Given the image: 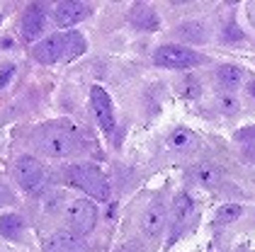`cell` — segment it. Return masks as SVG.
<instances>
[{
  "mask_svg": "<svg viewBox=\"0 0 255 252\" xmlns=\"http://www.w3.org/2000/svg\"><path fill=\"white\" fill-rule=\"evenodd\" d=\"M10 201H12V192L0 182V206H5V204H10Z\"/></svg>",
  "mask_w": 255,
  "mask_h": 252,
  "instance_id": "d4e9b609",
  "label": "cell"
},
{
  "mask_svg": "<svg viewBox=\"0 0 255 252\" xmlns=\"http://www.w3.org/2000/svg\"><path fill=\"white\" fill-rule=\"evenodd\" d=\"M32 141H34L37 151L49 158H68V155L78 153L80 148L78 129L68 121L44 124L32 134Z\"/></svg>",
  "mask_w": 255,
  "mask_h": 252,
  "instance_id": "6da1fadb",
  "label": "cell"
},
{
  "mask_svg": "<svg viewBox=\"0 0 255 252\" xmlns=\"http://www.w3.org/2000/svg\"><path fill=\"white\" fill-rule=\"evenodd\" d=\"M190 216H192V199L185 192L177 194L175 201H173V231L175 233L182 231V228L187 226Z\"/></svg>",
  "mask_w": 255,
  "mask_h": 252,
  "instance_id": "7c38bea8",
  "label": "cell"
},
{
  "mask_svg": "<svg viewBox=\"0 0 255 252\" xmlns=\"http://www.w3.org/2000/svg\"><path fill=\"white\" fill-rule=\"evenodd\" d=\"M66 177H68V182L73 187L83 189L88 196H93L95 201H107L110 182H107V177L100 172L95 165H85V163L83 165H71L66 170Z\"/></svg>",
  "mask_w": 255,
  "mask_h": 252,
  "instance_id": "7a4b0ae2",
  "label": "cell"
},
{
  "mask_svg": "<svg viewBox=\"0 0 255 252\" xmlns=\"http://www.w3.org/2000/svg\"><path fill=\"white\" fill-rule=\"evenodd\" d=\"M12 76H15V66H5L2 73H0V87H5V85L12 80Z\"/></svg>",
  "mask_w": 255,
  "mask_h": 252,
  "instance_id": "603a6c76",
  "label": "cell"
},
{
  "mask_svg": "<svg viewBox=\"0 0 255 252\" xmlns=\"http://www.w3.org/2000/svg\"><path fill=\"white\" fill-rule=\"evenodd\" d=\"M165 218H168V213H165V206L160 204V201H153L146 211H143V218H141V226H143V233L148 235V238H153L158 233L165 228Z\"/></svg>",
  "mask_w": 255,
  "mask_h": 252,
  "instance_id": "8fae6325",
  "label": "cell"
},
{
  "mask_svg": "<svg viewBox=\"0 0 255 252\" xmlns=\"http://www.w3.org/2000/svg\"><path fill=\"white\" fill-rule=\"evenodd\" d=\"M192 177H195L197 184L209 187V189L221 182V172H219V168L212 165V163H202V165H197L195 170H192Z\"/></svg>",
  "mask_w": 255,
  "mask_h": 252,
  "instance_id": "9a60e30c",
  "label": "cell"
},
{
  "mask_svg": "<svg viewBox=\"0 0 255 252\" xmlns=\"http://www.w3.org/2000/svg\"><path fill=\"white\" fill-rule=\"evenodd\" d=\"M243 39V32L236 27L234 22H229V27L224 29V41H241Z\"/></svg>",
  "mask_w": 255,
  "mask_h": 252,
  "instance_id": "7402d4cb",
  "label": "cell"
},
{
  "mask_svg": "<svg viewBox=\"0 0 255 252\" xmlns=\"http://www.w3.org/2000/svg\"><path fill=\"white\" fill-rule=\"evenodd\" d=\"M236 141H238V143H248V146H253L255 143V126H246V129L236 131Z\"/></svg>",
  "mask_w": 255,
  "mask_h": 252,
  "instance_id": "44dd1931",
  "label": "cell"
},
{
  "mask_svg": "<svg viewBox=\"0 0 255 252\" xmlns=\"http://www.w3.org/2000/svg\"><path fill=\"white\" fill-rule=\"evenodd\" d=\"M253 158H255V153H253Z\"/></svg>",
  "mask_w": 255,
  "mask_h": 252,
  "instance_id": "83f0119b",
  "label": "cell"
},
{
  "mask_svg": "<svg viewBox=\"0 0 255 252\" xmlns=\"http://www.w3.org/2000/svg\"><path fill=\"white\" fill-rule=\"evenodd\" d=\"M66 37V44H63V58L66 61H73V58H78L83 51H85V37L76 32V29H71L68 34H63Z\"/></svg>",
  "mask_w": 255,
  "mask_h": 252,
  "instance_id": "e0dca14e",
  "label": "cell"
},
{
  "mask_svg": "<svg viewBox=\"0 0 255 252\" xmlns=\"http://www.w3.org/2000/svg\"><path fill=\"white\" fill-rule=\"evenodd\" d=\"M216 80H219V85H221L224 90H236V87L241 85V80H243V73H241L238 66L226 63V66H221V68L216 71Z\"/></svg>",
  "mask_w": 255,
  "mask_h": 252,
  "instance_id": "2e32d148",
  "label": "cell"
},
{
  "mask_svg": "<svg viewBox=\"0 0 255 252\" xmlns=\"http://www.w3.org/2000/svg\"><path fill=\"white\" fill-rule=\"evenodd\" d=\"M24 233V218L20 213H5L0 216V235L7 240H15Z\"/></svg>",
  "mask_w": 255,
  "mask_h": 252,
  "instance_id": "4fadbf2b",
  "label": "cell"
},
{
  "mask_svg": "<svg viewBox=\"0 0 255 252\" xmlns=\"http://www.w3.org/2000/svg\"><path fill=\"white\" fill-rule=\"evenodd\" d=\"M168 146L173 151H187V148L195 146V134L187 131V129H175L173 134L168 136Z\"/></svg>",
  "mask_w": 255,
  "mask_h": 252,
  "instance_id": "d6986e66",
  "label": "cell"
},
{
  "mask_svg": "<svg viewBox=\"0 0 255 252\" xmlns=\"http://www.w3.org/2000/svg\"><path fill=\"white\" fill-rule=\"evenodd\" d=\"M236 107H238V104H236V99L231 95L221 97V109H224V112H236Z\"/></svg>",
  "mask_w": 255,
  "mask_h": 252,
  "instance_id": "cb8c5ba5",
  "label": "cell"
},
{
  "mask_svg": "<svg viewBox=\"0 0 255 252\" xmlns=\"http://www.w3.org/2000/svg\"><path fill=\"white\" fill-rule=\"evenodd\" d=\"M12 172H15V179H17V184H20L24 192H39L41 187H44V182H46L44 165H41L37 158H32V155H20L15 160Z\"/></svg>",
  "mask_w": 255,
  "mask_h": 252,
  "instance_id": "277c9868",
  "label": "cell"
},
{
  "mask_svg": "<svg viewBox=\"0 0 255 252\" xmlns=\"http://www.w3.org/2000/svg\"><path fill=\"white\" fill-rule=\"evenodd\" d=\"M63 44H66L63 34H51L34 44V56L39 63H54V61L63 58Z\"/></svg>",
  "mask_w": 255,
  "mask_h": 252,
  "instance_id": "30bf717a",
  "label": "cell"
},
{
  "mask_svg": "<svg viewBox=\"0 0 255 252\" xmlns=\"http://www.w3.org/2000/svg\"><path fill=\"white\" fill-rule=\"evenodd\" d=\"M88 12H90V7L85 2H78V0L71 2V0H66V2L56 5L54 19H56L59 27H73V24H78V22H83V19L88 17Z\"/></svg>",
  "mask_w": 255,
  "mask_h": 252,
  "instance_id": "9c48e42d",
  "label": "cell"
},
{
  "mask_svg": "<svg viewBox=\"0 0 255 252\" xmlns=\"http://www.w3.org/2000/svg\"><path fill=\"white\" fill-rule=\"evenodd\" d=\"M153 61L163 68H192V66H199L204 63V56L197 54L187 46H177V44H165L156 49L153 54Z\"/></svg>",
  "mask_w": 255,
  "mask_h": 252,
  "instance_id": "5b68a950",
  "label": "cell"
},
{
  "mask_svg": "<svg viewBox=\"0 0 255 252\" xmlns=\"http://www.w3.org/2000/svg\"><path fill=\"white\" fill-rule=\"evenodd\" d=\"M44 250L46 252H88V245L76 233L59 231V233H51L44 240Z\"/></svg>",
  "mask_w": 255,
  "mask_h": 252,
  "instance_id": "52a82bcc",
  "label": "cell"
},
{
  "mask_svg": "<svg viewBox=\"0 0 255 252\" xmlns=\"http://www.w3.org/2000/svg\"><path fill=\"white\" fill-rule=\"evenodd\" d=\"M246 15H248V19L255 24V2H251V5H246Z\"/></svg>",
  "mask_w": 255,
  "mask_h": 252,
  "instance_id": "484cf974",
  "label": "cell"
},
{
  "mask_svg": "<svg viewBox=\"0 0 255 252\" xmlns=\"http://www.w3.org/2000/svg\"><path fill=\"white\" fill-rule=\"evenodd\" d=\"M243 216V209L238 206V204H229V206H221L219 213H216V221L219 223H234Z\"/></svg>",
  "mask_w": 255,
  "mask_h": 252,
  "instance_id": "ffe728a7",
  "label": "cell"
},
{
  "mask_svg": "<svg viewBox=\"0 0 255 252\" xmlns=\"http://www.w3.org/2000/svg\"><path fill=\"white\" fill-rule=\"evenodd\" d=\"M66 228L76 235H88L98 223V209L90 199H76L66 206Z\"/></svg>",
  "mask_w": 255,
  "mask_h": 252,
  "instance_id": "3957f363",
  "label": "cell"
},
{
  "mask_svg": "<svg viewBox=\"0 0 255 252\" xmlns=\"http://www.w3.org/2000/svg\"><path fill=\"white\" fill-rule=\"evenodd\" d=\"M177 37L185 39V41H204V37H207V32H204V24L202 22H197V19H192V22H182L180 27H177Z\"/></svg>",
  "mask_w": 255,
  "mask_h": 252,
  "instance_id": "ac0fdd59",
  "label": "cell"
},
{
  "mask_svg": "<svg viewBox=\"0 0 255 252\" xmlns=\"http://www.w3.org/2000/svg\"><path fill=\"white\" fill-rule=\"evenodd\" d=\"M49 24V15L41 5H29L24 17H22V37L24 41H37L41 37V32Z\"/></svg>",
  "mask_w": 255,
  "mask_h": 252,
  "instance_id": "ba28073f",
  "label": "cell"
},
{
  "mask_svg": "<svg viewBox=\"0 0 255 252\" xmlns=\"http://www.w3.org/2000/svg\"><path fill=\"white\" fill-rule=\"evenodd\" d=\"M248 92H251V95H255V78H251V80H248Z\"/></svg>",
  "mask_w": 255,
  "mask_h": 252,
  "instance_id": "4316f807",
  "label": "cell"
},
{
  "mask_svg": "<svg viewBox=\"0 0 255 252\" xmlns=\"http://www.w3.org/2000/svg\"><path fill=\"white\" fill-rule=\"evenodd\" d=\"M129 19H131V24L138 27V29H156L158 27V15L148 5H136V7L129 12Z\"/></svg>",
  "mask_w": 255,
  "mask_h": 252,
  "instance_id": "5bb4252c",
  "label": "cell"
},
{
  "mask_svg": "<svg viewBox=\"0 0 255 252\" xmlns=\"http://www.w3.org/2000/svg\"><path fill=\"white\" fill-rule=\"evenodd\" d=\"M90 104H93V112L98 116V124L102 126V131H105V134H112V129H115L112 99H110V95H107L100 85H93V87H90Z\"/></svg>",
  "mask_w": 255,
  "mask_h": 252,
  "instance_id": "8992f818",
  "label": "cell"
}]
</instances>
